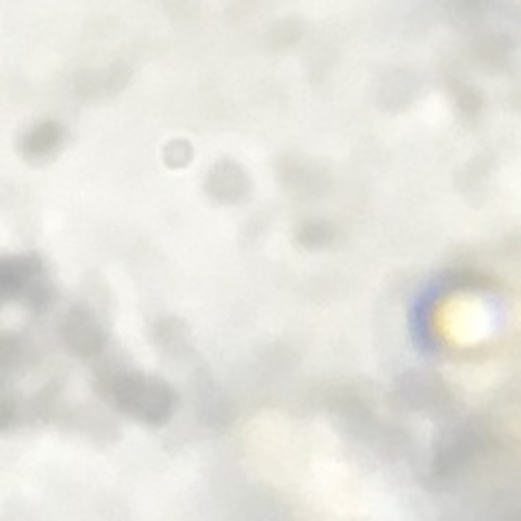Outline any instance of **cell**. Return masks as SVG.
<instances>
[{"label": "cell", "instance_id": "1", "mask_svg": "<svg viewBox=\"0 0 521 521\" xmlns=\"http://www.w3.org/2000/svg\"><path fill=\"white\" fill-rule=\"evenodd\" d=\"M98 389L118 411L144 424H161L170 417L174 396L170 387L157 378L133 372H107L98 380Z\"/></svg>", "mask_w": 521, "mask_h": 521}, {"label": "cell", "instance_id": "5", "mask_svg": "<svg viewBox=\"0 0 521 521\" xmlns=\"http://www.w3.org/2000/svg\"><path fill=\"white\" fill-rule=\"evenodd\" d=\"M63 126L55 120H44L29 126L20 137V155L29 161H42L50 155H55L63 144Z\"/></svg>", "mask_w": 521, "mask_h": 521}, {"label": "cell", "instance_id": "6", "mask_svg": "<svg viewBox=\"0 0 521 521\" xmlns=\"http://www.w3.org/2000/svg\"><path fill=\"white\" fill-rule=\"evenodd\" d=\"M18 419V402L3 383H0V432H7Z\"/></svg>", "mask_w": 521, "mask_h": 521}, {"label": "cell", "instance_id": "4", "mask_svg": "<svg viewBox=\"0 0 521 521\" xmlns=\"http://www.w3.org/2000/svg\"><path fill=\"white\" fill-rule=\"evenodd\" d=\"M129 76V68L120 66V63L98 70H87L76 79L74 92L83 100H103L124 90V85L129 83Z\"/></svg>", "mask_w": 521, "mask_h": 521}, {"label": "cell", "instance_id": "3", "mask_svg": "<svg viewBox=\"0 0 521 521\" xmlns=\"http://www.w3.org/2000/svg\"><path fill=\"white\" fill-rule=\"evenodd\" d=\"M44 278V263L35 254L0 259V302L24 298L27 291Z\"/></svg>", "mask_w": 521, "mask_h": 521}, {"label": "cell", "instance_id": "2", "mask_svg": "<svg viewBox=\"0 0 521 521\" xmlns=\"http://www.w3.org/2000/svg\"><path fill=\"white\" fill-rule=\"evenodd\" d=\"M63 346L79 359H94L105 350L107 333L98 317L87 307H74L66 313L61 322Z\"/></svg>", "mask_w": 521, "mask_h": 521}]
</instances>
